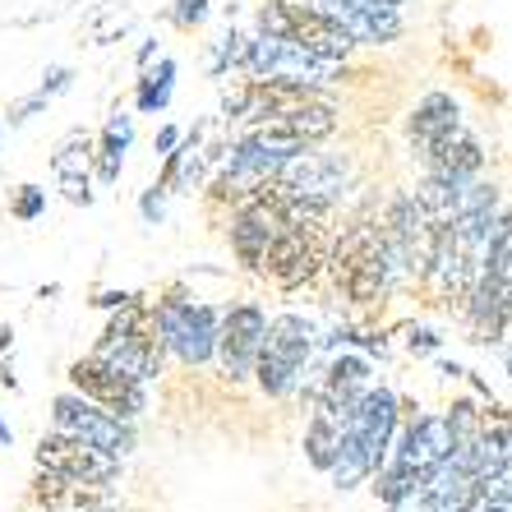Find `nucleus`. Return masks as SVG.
<instances>
[{"mask_svg":"<svg viewBox=\"0 0 512 512\" xmlns=\"http://www.w3.org/2000/svg\"><path fill=\"white\" fill-rule=\"evenodd\" d=\"M93 356L111 360L116 370L134 374V379H157L162 374V360H167V346L157 337V323H153V310H143L139 300L120 305V314L107 323V333L97 342Z\"/></svg>","mask_w":512,"mask_h":512,"instance_id":"20e7f679","label":"nucleus"},{"mask_svg":"<svg viewBox=\"0 0 512 512\" xmlns=\"http://www.w3.org/2000/svg\"><path fill=\"white\" fill-rule=\"evenodd\" d=\"M259 28L277 37H296L300 47H310L323 60H337V65L356 47V37L346 33L333 14L314 10V5H296V0H268L259 10Z\"/></svg>","mask_w":512,"mask_h":512,"instance_id":"0eeeda50","label":"nucleus"},{"mask_svg":"<svg viewBox=\"0 0 512 512\" xmlns=\"http://www.w3.org/2000/svg\"><path fill=\"white\" fill-rule=\"evenodd\" d=\"M485 494H489V480H480L466 462L448 457L416 489H406L397 503H388V512H476V503Z\"/></svg>","mask_w":512,"mask_h":512,"instance_id":"1a4fd4ad","label":"nucleus"},{"mask_svg":"<svg viewBox=\"0 0 512 512\" xmlns=\"http://www.w3.org/2000/svg\"><path fill=\"white\" fill-rule=\"evenodd\" d=\"M51 425H56L60 434H74V439L93 443V448H102V453H111V457H125L134 448L130 420L107 416L102 406L79 393H60L56 402H51Z\"/></svg>","mask_w":512,"mask_h":512,"instance_id":"ddd939ff","label":"nucleus"},{"mask_svg":"<svg viewBox=\"0 0 512 512\" xmlns=\"http://www.w3.org/2000/svg\"><path fill=\"white\" fill-rule=\"evenodd\" d=\"M130 116H111L107 130H102V148H97V176H102V185H116L120 180V167H125V148H130Z\"/></svg>","mask_w":512,"mask_h":512,"instance_id":"5701e85b","label":"nucleus"},{"mask_svg":"<svg viewBox=\"0 0 512 512\" xmlns=\"http://www.w3.org/2000/svg\"><path fill=\"white\" fill-rule=\"evenodd\" d=\"M33 503L42 512H120L111 485H84V480L51 476V471H37Z\"/></svg>","mask_w":512,"mask_h":512,"instance_id":"f3484780","label":"nucleus"},{"mask_svg":"<svg viewBox=\"0 0 512 512\" xmlns=\"http://www.w3.org/2000/svg\"><path fill=\"white\" fill-rule=\"evenodd\" d=\"M51 176H56L60 194L74 203V208H88L93 203V134L88 130H70L56 143L51 153Z\"/></svg>","mask_w":512,"mask_h":512,"instance_id":"a211bd4d","label":"nucleus"},{"mask_svg":"<svg viewBox=\"0 0 512 512\" xmlns=\"http://www.w3.org/2000/svg\"><path fill=\"white\" fill-rule=\"evenodd\" d=\"M328 250H333L328 217L286 222V227L268 240V250H263V259H259V273H268L277 286H300L328 263Z\"/></svg>","mask_w":512,"mask_h":512,"instance_id":"423d86ee","label":"nucleus"},{"mask_svg":"<svg viewBox=\"0 0 512 512\" xmlns=\"http://www.w3.org/2000/svg\"><path fill=\"white\" fill-rule=\"evenodd\" d=\"M171 79H176V60H162L153 74L139 79V111H162L171 102Z\"/></svg>","mask_w":512,"mask_h":512,"instance_id":"393cba45","label":"nucleus"},{"mask_svg":"<svg viewBox=\"0 0 512 512\" xmlns=\"http://www.w3.org/2000/svg\"><path fill=\"white\" fill-rule=\"evenodd\" d=\"M314 351V328L300 314H282L263 328L259 342V360H254V379L268 397H286L300 383L305 365Z\"/></svg>","mask_w":512,"mask_h":512,"instance_id":"39448f33","label":"nucleus"},{"mask_svg":"<svg viewBox=\"0 0 512 512\" xmlns=\"http://www.w3.org/2000/svg\"><path fill=\"white\" fill-rule=\"evenodd\" d=\"M453 457V434H448V420L439 416H420V420H406L397 425L393 443H388V457L379 462V499L383 503H397L406 489H416L420 480L434 471L439 462Z\"/></svg>","mask_w":512,"mask_h":512,"instance_id":"f03ea898","label":"nucleus"},{"mask_svg":"<svg viewBox=\"0 0 512 512\" xmlns=\"http://www.w3.org/2000/svg\"><path fill=\"white\" fill-rule=\"evenodd\" d=\"M379 236H383V245H388V254H393L397 273L425 277L429 254H434V227H429V217L420 213V203L411 199V194H397V199L388 203V213H383V222H379Z\"/></svg>","mask_w":512,"mask_h":512,"instance_id":"f8f14e48","label":"nucleus"},{"mask_svg":"<svg viewBox=\"0 0 512 512\" xmlns=\"http://www.w3.org/2000/svg\"><path fill=\"white\" fill-rule=\"evenodd\" d=\"M42 208H47V190H42V185H19L10 213L19 217V222H33V217H42Z\"/></svg>","mask_w":512,"mask_h":512,"instance_id":"bb28decb","label":"nucleus"},{"mask_svg":"<svg viewBox=\"0 0 512 512\" xmlns=\"http://www.w3.org/2000/svg\"><path fill=\"white\" fill-rule=\"evenodd\" d=\"M5 346H14V333H10V328H0V356H5Z\"/></svg>","mask_w":512,"mask_h":512,"instance_id":"c9c22d12","label":"nucleus"},{"mask_svg":"<svg viewBox=\"0 0 512 512\" xmlns=\"http://www.w3.org/2000/svg\"><path fill=\"white\" fill-rule=\"evenodd\" d=\"M328 268H333L337 286L346 291V300H356V305L388 300V291L397 282V263L379 236V222H356V227L346 231L333 250H328Z\"/></svg>","mask_w":512,"mask_h":512,"instance_id":"7ed1b4c3","label":"nucleus"},{"mask_svg":"<svg viewBox=\"0 0 512 512\" xmlns=\"http://www.w3.org/2000/svg\"><path fill=\"white\" fill-rule=\"evenodd\" d=\"M434 346H439V337L429 333V328H420V333H411V351H416V356H429Z\"/></svg>","mask_w":512,"mask_h":512,"instance_id":"473e14b6","label":"nucleus"},{"mask_svg":"<svg viewBox=\"0 0 512 512\" xmlns=\"http://www.w3.org/2000/svg\"><path fill=\"white\" fill-rule=\"evenodd\" d=\"M70 383H74V393L88 397V402H97L107 416H116V420H134V416L148 411V388H143V379L116 370V365L102 360V356L74 360Z\"/></svg>","mask_w":512,"mask_h":512,"instance_id":"9d476101","label":"nucleus"},{"mask_svg":"<svg viewBox=\"0 0 512 512\" xmlns=\"http://www.w3.org/2000/svg\"><path fill=\"white\" fill-rule=\"evenodd\" d=\"M0 383H5L10 393H14V388H19V379H14V370H10V365H0Z\"/></svg>","mask_w":512,"mask_h":512,"instance_id":"f704fd0d","label":"nucleus"},{"mask_svg":"<svg viewBox=\"0 0 512 512\" xmlns=\"http://www.w3.org/2000/svg\"><path fill=\"white\" fill-rule=\"evenodd\" d=\"M277 185H282L291 199H305V203H319V208H333L337 194L346 190V180H351V167H346L342 157H328V153H296L286 157L282 167H277Z\"/></svg>","mask_w":512,"mask_h":512,"instance_id":"2eb2a0df","label":"nucleus"},{"mask_svg":"<svg viewBox=\"0 0 512 512\" xmlns=\"http://www.w3.org/2000/svg\"><path fill=\"white\" fill-rule=\"evenodd\" d=\"M425 167H429V176H439V180H471L485 167V153H480L476 134L466 130V125H457L453 134H443L425 153Z\"/></svg>","mask_w":512,"mask_h":512,"instance_id":"aec40b11","label":"nucleus"},{"mask_svg":"<svg viewBox=\"0 0 512 512\" xmlns=\"http://www.w3.org/2000/svg\"><path fill=\"white\" fill-rule=\"evenodd\" d=\"M240 65L254 74V79H286V84H305L319 88L337 74V60L314 56L310 47H300L296 37H277V33H259L245 47Z\"/></svg>","mask_w":512,"mask_h":512,"instance_id":"6e6552de","label":"nucleus"},{"mask_svg":"<svg viewBox=\"0 0 512 512\" xmlns=\"http://www.w3.org/2000/svg\"><path fill=\"white\" fill-rule=\"evenodd\" d=\"M0 443H10V425L5 420H0Z\"/></svg>","mask_w":512,"mask_h":512,"instance_id":"e433bc0d","label":"nucleus"},{"mask_svg":"<svg viewBox=\"0 0 512 512\" xmlns=\"http://www.w3.org/2000/svg\"><path fill=\"white\" fill-rule=\"evenodd\" d=\"M397 425H402V402H397L393 388H365L351 411V425H346V439L337 448V462L328 466L337 489H356L360 480H370L379 471V462L388 457V443H393Z\"/></svg>","mask_w":512,"mask_h":512,"instance_id":"f257e3e1","label":"nucleus"},{"mask_svg":"<svg viewBox=\"0 0 512 512\" xmlns=\"http://www.w3.org/2000/svg\"><path fill=\"white\" fill-rule=\"evenodd\" d=\"M370 388V360L365 356H337L328 370H323L319 397H333V402H360V393Z\"/></svg>","mask_w":512,"mask_h":512,"instance_id":"4be33fe9","label":"nucleus"},{"mask_svg":"<svg viewBox=\"0 0 512 512\" xmlns=\"http://www.w3.org/2000/svg\"><path fill=\"white\" fill-rule=\"evenodd\" d=\"M37 471H51V476H70V480H84V485H116L120 476V457L102 453L93 443L74 439V434H42L37 439Z\"/></svg>","mask_w":512,"mask_h":512,"instance_id":"4468645a","label":"nucleus"},{"mask_svg":"<svg viewBox=\"0 0 512 512\" xmlns=\"http://www.w3.org/2000/svg\"><path fill=\"white\" fill-rule=\"evenodd\" d=\"M130 300H139V296H134V291H102L93 305H102V310H120V305H130Z\"/></svg>","mask_w":512,"mask_h":512,"instance_id":"2f4dec72","label":"nucleus"},{"mask_svg":"<svg viewBox=\"0 0 512 512\" xmlns=\"http://www.w3.org/2000/svg\"><path fill=\"white\" fill-rule=\"evenodd\" d=\"M476 512H512V471L489 485V494L476 503Z\"/></svg>","mask_w":512,"mask_h":512,"instance_id":"cd10ccee","label":"nucleus"},{"mask_svg":"<svg viewBox=\"0 0 512 512\" xmlns=\"http://www.w3.org/2000/svg\"><path fill=\"white\" fill-rule=\"evenodd\" d=\"M351 411H356V402H333V397L314 393L310 429H305V457H310L319 471H328V466L337 462V448H342V439H346Z\"/></svg>","mask_w":512,"mask_h":512,"instance_id":"6ab92c4d","label":"nucleus"},{"mask_svg":"<svg viewBox=\"0 0 512 512\" xmlns=\"http://www.w3.org/2000/svg\"><path fill=\"white\" fill-rule=\"evenodd\" d=\"M176 139H180V134H176V130H171V125H167V130L157 134V153H176Z\"/></svg>","mask_w":512,"mask_h":512,"instance_id":"72a5a7b5","label":"nucleus"},{"mask_svg":"<svg viewBox=\"0 0 512 512\" xmlns=\"http://www.w3.org/2000/svg\"><path fill=\"white\" fill-rule=\"evenodd\" d=\"M37 512H42V508H37Z\"/></svg>","mask_w":512,"mask_h":512,"instance_id":"4c0bfd02","label":"nucleus"},{"mask_svg":"<svg viewBox=\"0 0 512 512\" xmlns=\"http://www.w3.org/2000/svg\"><path fill=\"white\" fill-rule=\"evenodd\" d=\"M203 14H208V0H176V19L180 28H194V24H203Z\"/></svg>","mask_w":512,"mask_h":512,"instance_id":"c85d7f7f","label":"nucleus"},{"mask_svg":"<svg viewBox=\"0 0 512 512\" xmlns=\"http://www.w3.org/2000/svg\"><path fill=\"white\" fill-rule=\"evenodd\" d=\"M70 79H74V74L65 70V65H51V70L42 74V88H37V93H42V97H56V93H65V88H70Z\"/></svg>","mask_w":512,"mask_h":512,"instance_id":"c756f323","label":"nucleus"},{"mask_svg":"<svg viewBox=\"0 0 512 512\" xmlns=\"http://www.w3.org/2000/svg\"><path fill=\"white\" fill-rule=\"evenodd\" d=\"M5 5H10V10L0 14L5 24L33 28V24H42V19H56V14H65L74 0H5Z\"/></svg>","mask_w":512,"mask_h":512,"instance_id":"b1692460","label":"nucleus"},{"mask_svg":"<svg viewBox=\"0 0 512 512\" xmlns=\"http://www.w3.org/2000/svg\"><path fill=\"white\" fill-rule=\"evenodd\" d=\"M157 323V337L167 346L171 356H180L185 365H203L213 356V342H217V314L208 305H194V300H162L153 310Z\"/></svg>","mask_w":512,"mask_h":512,"instance_id":"9b49d317","label":"nucleus"},{"mask_svg":"<svg viewBox=\"0 0 512 512\" xmlns=\"http://www.w3.org/2000/svg\"><path fill=\"white\" fill-rule=\"evenodd\" d=\"M457 125H462V111H457L453 97H448V93H429L425 102L411 111V120H406V134H411V148L425 157L429 148H434L443 134H453Z\"/></svg>","mask_w":512,"mask_h":512,"instance_id":"412c9836","label":"nucleus"},{"mask_svg":"<svg viewBox=\"0 0 512 512\" xmlns=\"http://www.w3.org/2000/svg\"><path fill=\"white\" fill-rule=\"evenodd\" d=\"M130 24V10H125V0H107L102 10L88 19V37H93V47H107L116 33H125Z\"/></svg>","mask_w":512,"mask_h":512,"instance_id":"a878e982","label":"nucleus"},{"mask_svg":"<svg viewBox=\"0 0 512 512\" xmlns=\"http://www.w3.org/2000/svg\"><path fill=\"white\" fill-rule=\"evenodd\" d=\"M263 328H268V314H263L259 305H236V310H231L227 319L217 323L213 356L222 360L227 379H250V374H254V360H259Z\"/></svg>","mask_w":512,"mask_h":512,"instance_id":"dca6fc26","label":"nucleus"},{"mask_svg":"<svg viewBox=\"0 0 512 512\" xmlns=\"http://www.w3.org/2000/svg\"><path fill=\"white\" fill-rule=\"evenodd\" d=\"M143 217H148V222H162V185H153V190L143 194Z\"/></svg>","mask_w":512,"mask_h":512,"instance_id":"7c9ffc66","label":"nucleus"}]
</instances>
